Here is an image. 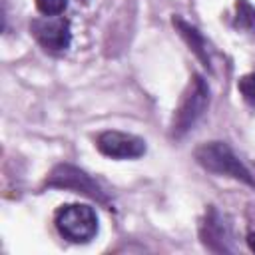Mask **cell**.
Returning a JSON list of instances; mask_svg holds the SVG:
<instances>
[{"mask_svg":"<svg viewBox=\"0 0 255 255\" xmlns=\"http://www.w3.org/2000/svg\"><path fill=\"white\" fill-rule=\"evenodd\" d=\"M209 106V88L205 84V80L201 76H193L185 88V92L181 94L179 106L173 112L171 118V135L173 137H181L183 133H187L195 122L203 116V112Z\"/></svg>","mask_w":255,"mask_h":255,"instance_id":"7a4b0ae2","label":"cell"},{"mask_svg":"<svg viewBox=\"0 0 255 255\" xmlns=\"http://www.w3.org/2000/svg\"><path fill=\"white\" fill-rule=\"evenodd\" d=\"M237 90H239L243 102H245L247 106L255 108V72L241 76L239 82H237Z\"/></svg>","mask_w":255,"mask_h":255,"instance_id":"30bf717a","label":"cell"},{"mask_svg":"<svg viewBox=\"0 0 255 255\" xmlns=\"http://www.w3.org/2000/svg\"><path fill=\"white\" fill-rule=\"evenodd\" d=\"M36 8L42 16H60L68 8V0H36Z\"/></svg>","mask_w":255,"mask_h":255,"instance_id":"8fae6325","label":"cell"},{"mask_svg":"<svg viewBox=\"0 0 255 255\" xmlns=\"http://www.w3.org/2000/svg\"><path fill=\"white\" fill-rule=\"evenodd\" d=\"M96 147L112 159H137L145 153V141L141 137L116 129L102 131L96 137Z\"/></svg>","mask_w":255,"mask_h":255,"instance_id":"5b68a950","label":"cell"},{"mask_svg":"<svg viewBox=\"0 0 255 255\" xmlns=\"http://www.w3.org/2000/svg\"><path fill=\"white\" fill-rule=\"evenodd\" d=\"M48 185L50 187H66V189H74L78 193H84V195H90L94 199H100V201H106V195L104 191L100 189V185L90 179L84 171L72 167V165H58L50 179H48Z\"/></svg>","mask_w":255,"mask_h":255,"instance_id":"8992f818","label":"cell"},{"mask_svg":"<svg viewBox=\"0 0 255 255\" xmlns=\"http://www.w3.org/2000/svg\"><path fill=\"white\" fill-rule=\"evenodd\" d=\"M30 32L34 40L52 54H62L70 48L72 30L64 16H42L30 22Z\"/></svg>","mask_w":255,"mask_h":255,"instance_id":"277c9868","label":"cell"},{"mask_svg":"<svg viewBox=\"0 0 255 255\" xmlns=\"http://www.w3.org/2000/svg\"><path fill=\"white\" fill-rule=\"evenodd\" d=\"M233 24L239 30H245L247 34H251L255 38V6H251L247 0H237Z\"/></svg>","mask_w":255,"mask_h":255,"instance_id":"9c48e42d","label":"cell"},{"mask_svg":"<svg viewBox=\"0 0 255 255\" xmlns=\"http://www.w3.org/2000/svg\"><path fill=\"white\" fill-rule=\"evenodd\" d=\"M195 159L201 167H205L211 173L227 175L237 181H243L251 187H255V179L251 171L241 163V159L233 153V149L223 141H207L201 143L195 149Z\"/></svg>","mask_w":255,"mask_h":255,"instance_id":"6da1fadb","label":"cell"},{"mask_svg":"<svg viewBox=\"0 0 255 255\" xmlns=\"http://www.w3.org/2000/svg\"><path fill=\"white\" fill-rule=\"evenodd\" d=\"M173 26H175V28H177V32L181 34V38L187 42L189 50H193V52H195V56L203 62V66H205L207 70H211V62H209V54H207V44H205L203 36L199 34V30H197L195 26H191V24L183 22L179 16H173Z\"/></svg>","mask_w":255,"mask_h":255,"instance_id":"ba28073f","label":"cell"},{"mask_svg":"<svg viewBox=\"0 0 255 255\" xmlns=\"http://www.w3.org/2000/svg\"><path fill=\"white\" fill-rule=\"evenodd\" d=\"M54 223L58 233L72 243H88L98 233V215L94 207L84 203L62 205L56 211Z\"/></svg>","mask_w":255,"mask_h":255,"instance_id":"3957f363","label":"cell"},{"mask_svg":"<svg viewBox=\"0 0 255 255\" xmlns=\"http://www.w3.org/2000/svg\"><path fill=\"white\" fill-rule=\"evenodd\" d=\"M247 243H249V247H251V251H255V231L247 235Z\"/></svg>","mask_w":255,"mask_h":255,"instance_id":"7c38bea8","label":"cell"},{"mask_svg":"<svg viewBox=\"0 0 255 255\" xmlns=\"http://www.w3.org/2000/svg\"><path fill=\"white\" fill-rule=\"evenodd\" d=\"M201 239L211 251H229V229L215 209H209L205 221L201 223Z\"/></svg>","mask_w":255,"mask_h":255,"instance_id":"52a82bcc","label":"cell"}]
</instances>
